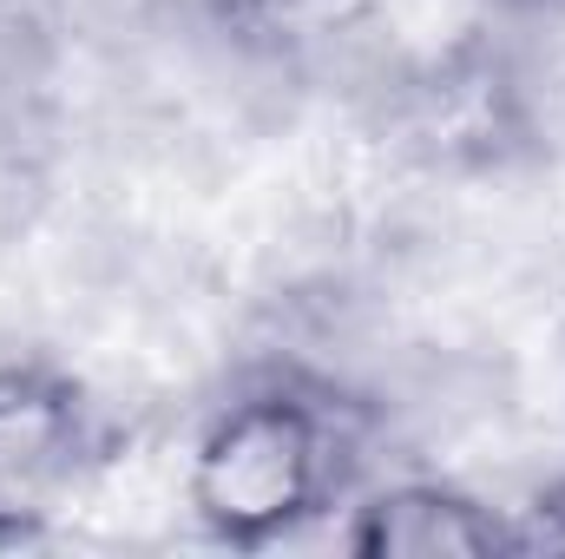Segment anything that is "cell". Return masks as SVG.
<instances>
[{
    "instance_id": "cell-1",
    "label": "cell",
    "mask_w": 565,
    "mask_h": 559,
    "mask_svg": "<svg viewBox=\"0 0 565 559\" xmlns=\"http://www.w3.org/2000/svg\"><path fill=\"white\" fill-rule=\"evenodd\" d=\"M355 467L349 402L335 389L270 376L224 395L184 441V514L224 547H277L342 500Z\"/></svg>"
},
{
    "instance_id": "cell-2",
    "label": "cell",
    "mask_w": 565,
    "mask_h": 559,
    "mask_svg": "<svg viewBox=\"0 0 565 559\" xmlns=\"http://www.w3.org/2000/svg\"><path fill=\"white\" fill-rule=\"evenodd\" d=\"M93 389L40 356L0 362V547L60 534L106 454Z\"/></svg>"
},
{
    "instance_id": "cell-3",
    "label": "cell",
    "mask_w": 565,
    "mask_h": 559,
    "mask_svg": "<svg viewBox=\"0 0 565 559\" xmlns=\"http://www.w3.org/2000/svg\"><path fill=\"white\" fill-rule=\"evenodd\" d=\"M349 547L369 559H493L520 553L513 507L454 481V474H402L349 507Z\"/></svg>"
},
{
    "instance_id": "cell-4",
    "label": "cell",
    "mask_w": 565,
    "mask_h": 559,
    "mask_svg": "<svg viewBox=\"0 0 565 559\" xmlns=\"http://www.w3.org/2000/svg\"><path fill=\"white\" fill-rule=\"evenodd\" d=\"M178 0H7V33L53 60L126 66L145 40L164 33Z\"/></svg>"
}]
</instances>
